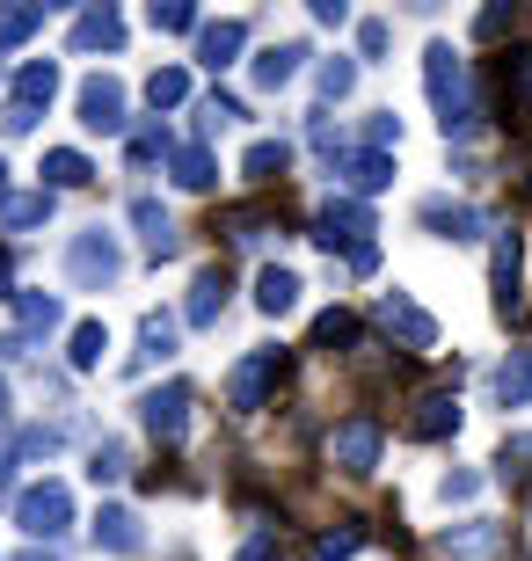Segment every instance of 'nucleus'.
<instances>
[{
  "instance_id": "obj_31",
  "label": "nucleus",
  "mask_w": 532,
  "mask_h": 561,
  "mask_svg": "<svg viewBox=\"0 0 532 561\" xmlns=\"http://www.w3.org/2000/svg\"><path fill=\"white\" fill-rule=\"evenodd\" d=\"M146 103H154V110H176V103H190V73H183V66H161V73L146 81Z\"/></svg>"
},
{
  "instance_id": "obj_47",
  "label": "nucleus",
  "mask_w": 532,
  "mask_h": 561,
  "mask_svg": "<svg viewBox=\"0 0 532 561\" xmlns=\"http://www.w3.org/2000/svg\"><path fill=\"white\" fill-rule=\"evenodd\" d=\"M8 131H37V110H22V103H8V117H0Z\"/></svg>"
},
{
  "instance_id": "obj_18",
  "label": "nucleus",
  "mask_w": 532,
  "mask_h": 561,
  "mask_svg": "<svg viewBox=\"0 0 532 561\" xmlns=\"http://www.w3.org/2000/svg\"><path fill=\"white\" fill-rule=\"evenodd\" d=\"M489 394L503 401V409H525V401H532V351H511V357H503V365H496Z\"/></svg>"
},
{
  "instance_id": "obj_15",
  "label": "nucleus",
  "mask_w": 532,
  "mask_h": 561,
  "mask_svg": "<svg viewBox=\"0 0 532 561\" xmlns=\"http://www.w3.org/2000/svg\"><path fill=\"white\" fill-rule=\"evenodd\" d=\"M336 175H343V190L350 197H372V190H387L394 183V153H343V168H336Z\"/></svg>"
},
{
  "instance_id": "obj_2",
  "label": "nucleus",
  "mask_w": 532,
  "mask_h": 561,
  "mask_svg": "<svg viewBox=\"0 0 532 561\" xmlns=\"http://www.w3.org/2000/svg\"><path fill=\"white\" fill-rule=\"evenodd\" d=\"M15 525L30 533V540L52 547L66 525H73V489H66V481H37V489H22V496H15Z\"/></svg>"
},
{
  "instance_id": "obj_30",
  "label": "nucleus",
  "mask_w": 532,
  "mask_h": 561,
  "mask_svg": "<svg viewBox=\"0 0 532 561\" xmlns=\"http://www.w3.org/2000/svg\"><path fill=\"white\" fill-rule=\"evenodd\" d=\"M314 88H321V103H343L350 88H358V59H343V51H336V59H321Z\"/></svg>"
},
{
  "instance_id": "obj_14",
  "label": "nucleus",
  "mask_w": 532,
  "mask_h": 561,
  "mask_svg": "<svg viewBox=\"0 0 532 561\" xmlns=\"http://www.w3.org/2000/svg\"><path fill=\"white\" fill-rule=\"evenodd\" d=\"M299 66H307V44H270V51H256V59H248V73H256V88H263V95H278V88L299 81Z\"/></svg>"
},
{
  "instance_id": "obj_23",
  "label": "nucleus",
  "mask_w": 532,
  "mask_h": 561,
  "mask_svg": "<svg viewBox=\"0 0 532 561\" xmlns=\"http://www.w3.org/2000/svg\"><path fill=\"white\" fill-rule=\"evenodd\" d=\"M285 168H292V146H285V139H256V146L241 153V175H248V183H278Z\"/></svg>"
},
{
  "instance_id": "obj_45",
  "label": "nucleus",
  "mask_w": 532,
  "mask_h": 561,
  "mask_svg": "<svg viewBox=\"0 0 532 561\" xmlns=\"http://www.w3.org/2000/svg\"><path fill=\"white\" fill-rule=\"evenodd\" d=\"M241 561H285V547L270 540V533H256V540H248V547H241Z\"/></svg>"
},
{
  "instance_id": "obj_32",
  "label": "nucleus",
  "mask_w": 532,
  "mask_h": 561,
  "mask_svg": "<svg viewBox=\"0 0 532 561\" xmlns=\"http://www.w3.org/2000/svg\"><path fill=\"white\" fill-rule=\"evenodd\" d=\"M146 22H154V30H168V37H183V30H197V8H183V0H154V8H146Z\"/></svg>"
},
{
  "instance_id": "obj_10",
  "label": "nucleus",
  "mask_w": 532,
  "mask_h": 561,
  "mask_svg": "<svg viewBox=\"0 0 532 561\" xmlns=\"http://www.w3.org/2000/svg\"><path fill=\"white\" fill-rule=\"evenodd\" d=\"M226 291H234V285H226V271H219V263H205V271L190 277V307H183V321H190V329H219Z\"/></svg>"
},
{
  "instance_id": "obj_3",
  "label": "nucleus",
  "mask_w": 532,
  "mask_h": 561,
  "mask_svg": "<svg viewBox=\"0 0 532 561\" xmlns=\"http://www.w3.org/2000/svg\"><path fill=\"white\" fill-rule=\"evenodd\" d=\"M278 379H285V351H248L241 365L226 373V401H234L241 416H256V409L270 401V387H278Z\"/></svg>"
},
{
  "instance_id": "obj_43",
  "label": "nucleus",
  "mask_w": 532,
  "mask_h": 561,
  "mask_svg": "<svg viewBox=\"0 0 532 561\" xmlns=\"http://www.w3.org/2000/svg\"><path fill=\"white\" fill-rule=\"evenodd\" d=\"M365 139H372V153H387V146L401 139V117H394V110H380V117L365 125Z\"/></svg>"
},
{
  "instance_id": "obj_8",
  "label": "nucleus",
  "mask_w": 532,
  "mask_h": 561,
  "mask_svg": "<svg viewBox=\"0 0 532 561\" xmlns=\"http://www.w3.org/2000/svg\"><path fill=\"white\" fill-rule=\"evenodd\" d=\"M314 241H321V249H365V241H372V211L358 205V197H328Z\"/></svg>"
},
{
  "instance_id": "obj_44",
  "label": "nucleus",
  "mask_w": 532,
  "mask_h": 561,
  "mask_svg": "<svg viewBox=\"0 0 532 561\" xmlns=\"http://www.w3.org/2000/svg\"><path fill=\"white\" fill-rule=\"evenodd\" d=\"M314 554H321V561H350V554H358V533H321Z\"/></svg>"
},
{
  "instance_id": "obj_19",
  "label": "nucleus",
  "mask_w": 532,
  "mask_h": 561,
  "mask_svg": "<svg viewBox=\"0 0 532 561\" xmlns=\"http://www.w3.org/2000/svg\"><path fill=\"white\" fill-rule=\"evenodd\" d=\"M460 431V394H423L409 416V437H452Z\"/></svg>"
},
{
  "instance_id": "obj_48",
  "label": "nucleus",
  "mask_w": 532,
  "mask_h": 561,
  "mask_svg": "<svg viewBox=\"0 0 532 561\" xmlns=\"http://www.w3.org/2000/svg\"><path fill=\"white\" fill-rule=\"evenodd\" d=\"M350 271L372 277V271H380V249H372V241H365V249H350Z\"/></svg>"
},
{
  "instance_id": "obj_37",
  "label": "nucleus",
  "mask_w": 532,
  "mask_h": 561,
  "mask_svg": "<svg viewBox=\"0 0 532 561\" xmlns=\"http://www.w3.org/2000/svg\"><path fill=\"white\" fill-rule=\"evenodd\" d=\"M511 22H518V8H511V0H496V8H482V15H474V37L489 44V37H503Z\"/></svg>"
},
{
  "instance_id": "obj_51",
  "label": "nucleus",
  "mask_w": 532,
  "mask_h": 561,
  "mask_svg": "<svg viewBox=\"0 0 532 561\" xmlns=\"http://www.w3.org/2000/svg\"><path fill=\"white\" fill-rule=\"evenodd\" d=\"M0 197H8V161H0Z\"/></svg>"
},
{
  "instance_id": "obj_41",
  "label": "nucleus",
  "mask_w": 532,
  "mask_h": 561,
  "mask_svg": "<svg viewBox=\"0 0 532 561\" xmlns=\"http://www.w3.org/2000/svg\"><path fill=\"white\" fill-rule=\"evenodd\" d=\"M161 153H168V131H161V125H146L139 139H132V168H146V161H161Z\"/></svg>"
},
{
  "instance_id": "obj_33",
  "label": "nucleus",
  "mask_w": 532,
  "mask_h": 561,
  "mask_svg": "<svg viewBox=\"0 0 532 561\" xmlns=\"http://www.w3.org/2000/svg\"><path fill=\"white\" fill-rule=\"evenodd\" d=\"M350 335H358V321L336 307V313H321V321H314V351H343Z\"/></svg>"
},
{
  "instance_id": "obj_20",
  "label": "nucleus",
  "mask_w": 532,
  "mask_h": 561,
  "mask_svg": "<svg viewBox=\"0 0 532 561\" xmlns=\"http://www.w3.org/2000/svg\"><path fill=\"white\" fill-rule=\"evenodd\" d=\"M52 95H59V66H52V59H30L15 73V103L22 110H52Z\"/></svg>"
},
{
  "instance_id": "obj_6",
  "label": "nucleus",
  "mask_w": 532,
  "mask_h": 561,
  "mask_svg": "<svg viewBox=\"0 0 532 561\" xmlns=\"http://www.w3.org/2000/svg\"><path fill=\"white\" fill-rule=\"evenodd\" d=\"M73 103H81V125L103 131V139H117V131L132 125V117H124V81H117V73H88Z\"/></svg>"
},
{
  "instance_id": "obj_26",
  "label": "nucleus",
  "mask_w": 532,
  "mask_h": 561,
  "mask_svg": "<svg viewBox=\"0 0 532 561\" xmlns=\"http://www.w3.org/2000/svg\"><path fill=\"white\" fill-rule=\"evenodd\" d=\"M44 30V0H15V8H0V51H15Z\"/></svg>"
},
{
  "instance_id": "obj_11",
  "label": "nucleus",
  "mask_w": 532,
  "mask_h": 561,
  "mask_svg": "<svg viewBox=\"0 0 532 561\" xmlns=\"http://www.w3.org/2000/svg\"><path fill=\"white\" fill-rule=\"evenodd\" d=\"M132 227H139V241H146V255H154V263L183 249V233H176V219H168L161 197H132Z\"/></svg>"
},
{
  "instance_id": "obj_36",
  "label": "nucleus",
  "mask_w": 532,
  "mask_h": 561,
  "mask_svg": "<svg viewBox=\"0 0 532 561\" xmlns=\"http://www.w3.org/2000/svg\"><path fill=\"white\" fill-rule=\"evenodd\" d=\"M52 453H59V431H52V423H37V431L15 437V459H52Z\"/></svg>"
},
{
  "instance_id": "obj_12",
  "label": "nucleus",
  "mask_w": 532,
  "mask_h": 561,
  "mask_svg": "<svg viewBox=\"0 0 532 561\" xmlns=\"http://www.w3.org/2000/svg\"><path fill=\"white\" fill-rule=\"evenodd\" d=\"M241 44H248V22H197V66H212V73H226V66L241 59Z\"/></svg>"
},
{
  "instance_id": "obj_49",
  "label": "nucleus",
  "mask_w": 532,
  "mask_h": 561,
  "mask_svg": "<svg viewBox=\"0 0 532 561\" xmlns=\"http://www.w3.org/2000/svg\"><path fill=\"white\" fill-rule=\"evenodd\" d=\"M15 561H59V554H52V547H30V554H15Z\"/></svg>"
},
{
  "instance_id": "obj_38",
  "label": "nucleus",
  "mask_w": 532,
  "mask_h": 561,
  "mask_svg": "<svg viewBox=\"0 0 532 561\" xmlns=\"http://www.w3.org/2000/svg\"><path fill=\"white\" fill-rule=\"evenodd\" d=\"M496 547V533L489 525H467V533H445V554H489Z\"/></svg>"
},
{
  "instance_id": "obj_39",
  "label": "nucleus",
  "mask_w": 532,
  "mask_h": 561,
  "mask_svg": "<svg viewBox=\"0 0 532 561\" xmlns=\"http://www.w3.org/2000/svg\"><path fill=\"white\" fill-rule=\"evenodd\" d=\"M438 496H445V503H474V496H482V474H467V467H452V474L438 481Z\"/></svg>"
},
{
  "instance_id": "obj_5",
  "label": "nucleus",
  "mask_w": 532,
  "mask_h": 561,
  "mask_svg": "<svg viewBox=\"0 0 532 561\" xmlns=\"http://www.w3.org/2000/svg\"><path fill=\"white\" fill-rule=\"evenodd\" d=\"M139 423H146V437H161V445H183V437H190V387H183V379L154 387V394L139 401Z\"/></svg>"
},
{
  "instance_id": "obj_29",
  "label": "nucleus",
  "mask_w": 532,
  "mask_h": 561,
  "mask_svg": "<svg viewBox=\"0 0 532 561\" xmlns=\"http://www.w3.org/2000/svg\"><path fill=\"white\" fill-rule=\"evenodd\" d=\"M15 313H22V335H52L66 321V307L52 299V291H22L15 299Z\"/></svg>"
},
{
  "instance_id": "obj_46",
  "label": "nucleus",
  "mask_w": 532,
  "mask_h": 561,
  "mask_svg": "<svg viewBox=\"0 0 532 561\" xmlns=\"http://www.w3.org/2000/svg\"><path fill=\"white\" fill-rule=\"evenodd\" d=\"M314 22H328V30H343V22H350V8H343V0H314Z\"/></svg>"
},
{
  "instance_id": "obj_1",
  "label": "nucleus",
  "mask_w": 532,
  "mask_h": 561,
  "mask_svg": "<svg viewBox=\"0 0 532 561\" xmlns=\"http://www.w3.org/2000/svg\"><path fill=\"white\" fill-rule=\"evenodd\" d=\"M66 277L81 291H110L124 277V249L110 241L103 227H88V233H73V249H66Z\"/></svg>"
},
{
  "instance_id": "obj_13",
  "label": "nucleus",
  "mask_w": 532,
  "mask_h": 561,
  "mask_svg": "<svg viewBox=\"0 0 532 561\" xmlns=\"http://www.w3.org/2000/svg\"><path fill=\"white\" fill-rule=\"evenodd\" d=\"M438 241H482V211L474 205H452V197H423V211H416Z\"/></svg>"
},
{
  "instance_id": "obj_22",
  "label": "nucleus",
  "mask_w": 532,
  "mask_h": 561,
  "mask_svg": "<svg viewBox=\"0 0 532 561\" xmlns=\"http://www.w3.org/2000/svg\"><path fill=\"white\" fill-rule=\"evenodd\" d=\"M37 175H44V190H81L95 168H88V153H73V146H52Z\"/></svg>"
},
{
  "instance_id": "obj_4",
  "label": "nucleus",
  "mask_w": 532,
  "mask_h": 561,
  "mask_svg": "<svg viewBox=\"0 0 532 561\" xmlns=\"http://www.w3.org/2000/svg\"><path fill=\"white\" fill-rule=\"evenodd\" d=\"M380 445H387L380 416H350V423H336V437H328V459H336L343 474H372V467H380Z\"/></svg>"
},
{
  "instance_id": "obj_27",
  "label": "nucleus",
  "mask_w": 532,
  "mask_h": 561,
  "mask_svg": "<svg viewBox=\"0 0 532 561\" xmlns=\"http://www.w3.org/2000/svg\"><path fill=\"white\" fill-rule=\"evenodd\" d=\"M161 357H176V321H168V313H146L139 321V357H132V365H161Z\"/></svg>"
},
{
  "instance_id": "obj_17",
  "label": "nucleus",
  "mask_w": 532,
  "mask_h": 561,
  "mask_svg": "<svg viewBox=\"0 0 532 561\" xmlns=\"http://www.w3.org/2000/svg\"><path fill=\"white\" fill-rule=\"evenodd\" d=\"M124 44V15L117 8H88L81 22H73V51H117Z\"/></svg>"
},
{
  "instance_id": "obj_52",
  "label": "nucleus",
  "mask_w": 532,
  "mask_h": 561,
  "mask_svg": "<svg viewBox=\"0 0 532 561\" xmlns=\"http://www.w3.org/2000/svg\"><path fill=\"white\" fill-rule=\"evenodd\" d=\"M0 416H8V387H0Z\"/></svg>"
},
{
  "instance_id": "obj_21",
  "label": "nucleus",
  "mask_w": 532,
  "mask_h": 561,
  "mask_svg": "<svg viewBox=\"0 0 532 561\" xmlns=\"http://www.w3.org/2000/svg\"><path fill=\"white\" fill-rule=\"evenodd\" d=\"M168 175H176L183 190H212L219 183V161H212L205 146H176V153H168Z\"/></svg>"
},
{
  "instance_id": "obj_40",
  "label": "nucleus",
  "mask_w": 532,
  "mask_h": 561,
  "mask_svg": "<svg viewBox=\"0 0 532 561\" xmlns=\"http://www.w3.org/2000/svg\"><path fill=\"white\" fill-rule=\"evenodd\" d=\"M387 37H394V30H387L380 15H365V22H358V51H365V59H387Z\"/></svg>"
},
{
  "instance_id": "obj_50",
  "label": "nucleus",
  "mask_w": 532,
  "mask_h": 561,
  "mask_svg": "<svg viewBox=\"0 0 532 561\" xmlns=\"http://www.w3.org/2000/svg\"><path fill=\"white\" fill-rule=\"evenodd\" d=\"M0 299H15V291H8V255H0Z\"/></svg>"
},
{
  "instance_id": "obj_9",
  "label": "nucleus",
  "mask_w": 532,
  "mask_h": 561,
  "mask_svg": "<svg viewBox=\"0 0 532 561\" xmlns=\"http://www.w3.org/2000/svg\"><path fill=\"white\" fill-rule=\"evenodd\" d=\"M489 285H496V313H518V299H525V241L518 233H496Z\"/></svg>"
},
{
  "instance_id": "obj_35",
  "label": "nucleus",
  "mask_w": 532,
  "mask_h": 561,
  "mask_svg": "<svg viewBox=\"0 0 532 561\" xmlns=\"http://www.w3.org/2000/svg\"><path fill=\"white\" fill-rule=\"evenodd\" d=\"M532 481V431H518V437H503V481Z\"/></svg>"
},
{
  "instance_id": "obj_7",
  "label": "nucleus",
  "mask_w": 532,
  "mask_h": 561,
  "mask_svg": "<svg viewBox=\"0 0 532 561\" xmlns=\"http://www.w3.org/2000/svg\"><path fill=\"white\" fill-rule=\"evenodd\" d=\"M380 321H387V335H401V351H438V321H430L423 307H416L409 291H387V299H380Z\"/></svg>"
},
{
  "instance_id": "obj_34",
  "label": "nucleus",
  "mask_w": 532,
  "mask_h": 561,
  "mask_svg": "<svg viewBox=\"0 0 532 561\" xmlns=\"http://www.w3.org/2000/svg\"><path fill=\"white\" fill-rule=\"evenodd\" d=\"M124 467H132V453H124L117 437H103V445H95V459H88V474H95V481H124Z\"/></svg>"
},
{
  "instance_id": "obj_24",
  "label": "nucleus",
  "mask_w": 532,
  "mask_h": 561,
  "mask_svg": "<svg viewBox=\"0 0 532 561\" xmlns=\"http://www.w3.org/2000/svg\"><path fill=\"white\" fill-rule=\"evenodd\" d=\"M256 307H263V313H292V307H299V277H292L285 263H270V271L256 277Z\"/></svg>"
},
{
  "instance_id": "obj_25",
  "label": "nucleus",
  "mask_w": 532,
  "mask_h": 561,
  "mask_svg": "<svg viewBox=\"0 0 532 561\" xmlns=\"http://www.w3.org/2000/svg\"><path fill=\"white\" fill-rule=\"evenodd\" d=\"M110 351V329L103 321H73V335H66V357H73V373H95Z\"/></svg>"
},
{
  "instance_id": "obj_16",
  "label": "nucleus",
  "mask_w": 532,
  "mask_h": 561,
  "mask_svg": "<svg viewBox=\"0 0 532 561\" xmlns=\"http://www.w3.org/2000/svg\"><path fill=\"white\" fill-rule=\"evenodd\" d=\"M59 211V197L52 190H15V197H0V227L8 233H30V227H44Z\"/></svg>"
},
{
  "instance_id": "obj_28",
  "label": "nucleus",
  "mask_w": 532,
  "mask_h": 561,
  "mask_svg": "<svg viewBox=\"0 0 532 561\" xmlns=\"http://www.w3.org/2000/svg\"><path fill=\"white\" fill-rule=\"evenodd\" d=\"M95 547H110V554H139V518L110 503L103 518H95Z\"/></svg>"
},
{
  "instance_id": "obj_42",
  "label": "nucleus",
  "mask_w": 532,
  "mask_h": 561,
  "mask_svg": "<svg viewBox=\"0 0 532 561\" xmlns=\"http://www.w3.org/2000/svg\"><path fill=\"white\" fill-rule=\"evenodd\" d=\"M503 81L518 88V110H532V51H518V59L503 66Z\"/></svg>"
}]
</instances>
